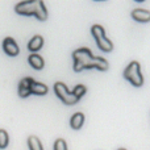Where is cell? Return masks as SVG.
<instances>
[{
	"instance_id": "cell-9",
	"label": "cell",
	"mask_w": 150,
	"mask_h": 150,
	"mask_svg": "<svg viewBox=\"0 0 150 150\" xmlns=\"http://www.w3.org/2000/svg\"><path fill=\"white\" fill-rule=\"evenodd\" d=\"M42 45H44V38H42V36H34L33 38L29 41L28 44V49L29 52H33L34 54H36V52H38L40 49L42 47Z\"/></svg>"
},
{
	"instance_id": "cell-7",
	"label": "cell",
	"mask_w": 150,
	"mask_h": 150,
	"mask_svg": "<svg viewBox=\"0 0 150 150\" xmlns=\"http://www.w3.org/2000/svg\"><path fill=\"white\" fill-rule=\"evenodd\" d=\"M34 80L32 79V78H24L23 80L20 82V84H18V96L20 98H28L29 95H30V87H32V83H33Z\"/></svg>"
},
{
	"instance_id": "cell-15",
	"label": "cell",
	"mask_w": 150,
	"mask_h": 150,
	"mask_svg": "<svg viewBox=\"0 0 150 150\" xmlns=\"http://www.w3.org/2000/svg\"><path fill=\"white\" fill-rule=\"evenodd\" d=\"M86 91H87V88H86V86H83V84H78V86H75V88H74V91H73V93H74V96L79 100L80 98H82L83 95L86 93Z\"/></svg>"
},
{
	"instance_id": "cell-1",
	"label": "cell",
	"mask_w": 150,
	"mask_h": 150,
	"mask_svg": "<svg viewBox=\"0 0 150 150\" xmlns=\"http://www.w3.org/2000/svg\"><path fill=\"white\" fill-rule=\"evenodd\" d=\"M74 70L76 73L84 69H98L100 71L108 70V62L101 57H93L92 53L87 47H80L73 53Z\"/></svg>"
},
{
	"instance_id": "cell-4",
	"label": "cell",
	"mask_w": 150,
	"mask_h": 150,
	"mask_svg": "<svg viewBox=\"0 0 150 150\" xmlns=\"http://www.w3.org/2000/svg\"><path fill=\"white\" fill-rule=\"evenodd\" d=\"M91 33H92L93 38L96 40L99 49H101L103 52H112L113 50V44L105 37V33H104V29L101 25H98V24L93 25L91 28Z\"/></svg>"
},
{
	"instance_id": "cell-12",
	"label": "cell",
	"mask_w": 150,
	"mask_h": 150,
	"mask_svg": "<svg viewBox=\"0 0 150 150\" xmlns=\"http://www.w3.org/2000/svg\"><path fill=\"white\" fill-rule=\"evenodd\" d=\"M83 122H84V115L80 113V112L73 115V117H71V120H70L71 128L75 129V130L80 129V128H82V125H83Z\"/></svg>"
},
{
	"instance_id": "cell-3",
	"label": "cell",
	"mask_w": 150,
	"mask_h": 150,
	"mask_svg": "<svg viewBox=\"0 0 150 150\" xmlns=\"http://www.w3.org/2000/svg\"><path fill=\"white\" fill-rule=\"evenodd\" d=\"M124 78L127 80H129L134 87H141L144 84V76L141 74L140 63L136 62V61L130 62L124 70Z\"/></svg>"
},
{
	"instance_id": "cell-11",
	"label": "cell",
	"mask_w": 150,
	"mask_h": 150,
	"mask_svg": "<svg viewBox=\"0 0 150 150\" xmlns=\"http://www.w3.org/2000/svg\"><path fill=\"white\" fill-rule=\"evenodd\" d=\"M30 92L34 93V95H46L47 93V86H45L44 83H40V82H33L32 83V87H30Z\"/></svg>"
},
{
	"instance_id": "cell-6",
	"label": "cell",
	"mask_w": 150,
	"mask_h": 150,
	"mask_svg": "<svg viewBox=\"0 0 150 150\" xmlns=\"http://www.w3.org/2000/svg\"><path fill=\"white\" fill-rule=\"evenodd\" d=\"M3 49H4L5 54H8L9 57H16L18 54V52H20L17 44H16V41L12 37L4 38V41H3Z\"/></svg>"
},
{
	"instance_id": "cell-17",
	"label": "cell",
	"mask_w": 150,
	"mask_h": 150,
	"mask_svg": "<svg viewBox=\"0 0 150 150\" xmlns=\"http://www.w3.org/2000/svg\"><path fill=\"white\" fill-rule=\"evenodd\" d=\"M119 150H127V149H122V148H121V149H119Z\"/></svg>"
},
{
	"instance_id": "cell-2",
	"label": "cell",
	"mask_w": 150,
	"mask_h": 150,
	"mask_svg": "<svg viewBox=\"0 0 150 150\" xmlns=\"http://www.w3.org/2000/svg\"><path fill=\"white\" fill-rule=\"evenodd\" d=\"M16 13L23 16H36L38 20L45 21L47 18V11L41 0H26L18 3L15 7Z\"/></svg>"
},
{
	"instance_id": "cell-13",
	"label": "cell",
	"mask_w": 150,
	"mask_h": 150,
	"mask_svg": "<svg viewBox=\"0 0 150 150\" xmlns=\"http://www.w3.org/2000/svg\"><path fill=\"white\" fill-rule=\"evenodd\" d=\"M28 146L30 150H44L42 149L41 141H40V138L36 137V136H30V137L28 138Z\"/></svg>"
},
{
	"instance_id": "cell-14",
	"label": "cell",
	"mask_w": 150,
	"mask_h": 150,
	"mask_svg": "<svg viewBox=\"0 0 150 150\" xmlns=\"http://www.w3.org/2000/svg\"><path fill=\"white\" fill-rule=\"evenodd\" d=\"M9 142V136H8L7 130L0 129V149H5Z\"/></svg>"
},
{
	"instance_id": "cell-16",
	"label": "cell",
	"mask_w": 150,
	"mask_h": 150,
	"mask_svg": "<svg viewBox=\"0 0 150 150\" xmlns=\"http://www.w3.org/2000/svg\"><path fill=\"white\" fill-rule=\"evenodd\" d=\"M54 150H67V144L63 138H58L54 142Z\"/></svg>"
},
{
	"instance_id": "cell-10",
	"label": "cell",
	"mask_w": 150,
	"mask_h": 150,
	"mask_svg": "<svg viewBox=\"0 0 150 150\" xmlns=\"http://www.w3.org/2000/svg\"><path fill=\"white\" fill-rule=\"evenodd\" d=\"M28 61H29V65H30L34 70H41V69H44V66H45L44 59H42V57H40L38 54H30L28 58Z\"/></svg>"
},
{
	"instance_id": "cell-8",
	"label": "cell",
	"mask_w": 150,
	"mask_h": 150,
	"mask_svg": "<svg viewBox=\"0 0 150 150\" xmlns=\"http://www.w3.org/2000/svg\"><path fill=\"white\" fill-rule=\"evenodd\" d=\"M132 17L138 23H148V21H150V12L146 9L137 8V9H134L132 12Z\"/></svg>"
},
{
	"instance_id": "cell-5",
	"label": "cell",
	"mask_w": 150,
	"mask_h": 150,
	"mask_svg": "<svg viewBox=\"0 0 150 150\" xmlns=\"http://www.w3.org/2000/svg\"><path fill=\"white\" fill-rule=\"evenodd\" d=\"M54 91H55V95H57L65 104H67V105H74V104L78 101V99L74 96V93L70 92L69 88L66 87L62 82L55 83L54 84Z\"/></svg>"
}]
</instances>
